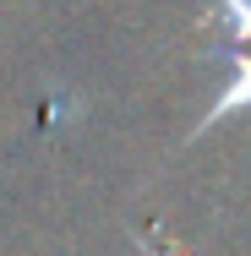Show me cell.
I'll list each match as a JSON object with an SVG mask.
<instances>
[{"label":"cell","mask_w":251,"mask_h":256,"mask_svg":"<svg viewBox=\"0 0 251 256\" xmlns=\"http://www.w3.org/2000/svg\"><path fill=\"white\" fill-rule=\"evenodd\" d=\"M218 60H224V82H218V93L207 104V114L186 131V142H202V136H207L218 120H229V114H251V54L218 50Z\"/></svg>","instance_id":"obj_1"},{"label":"cell","mask_w":251,"mask_h":256,"mask_svg":"<svg viewBox=\"0 0 251 256\" xmlns=\"http://www.w3.org/2000/svg\"><path fill=\"white\" fill-rule=\"evenodd\" d=\"M218 11H207V28H224L229 44H251V0H213Z\"/></svg>","instance_id":"obj_2"},{"label":"cell","mask_w":251,"mask_h":256,"mask_svg":"<svg viewBox=\"0 0 251 256\" xmlns=\"http://www.w3.org/2000/svg\"><path fill=\"white\" fill-rule=\"evenodd\" d=\"M137 251H142V256H186L158 224H153V229H137Z\"/></svg>","instance_id":"obj_3"}]
</instances>
